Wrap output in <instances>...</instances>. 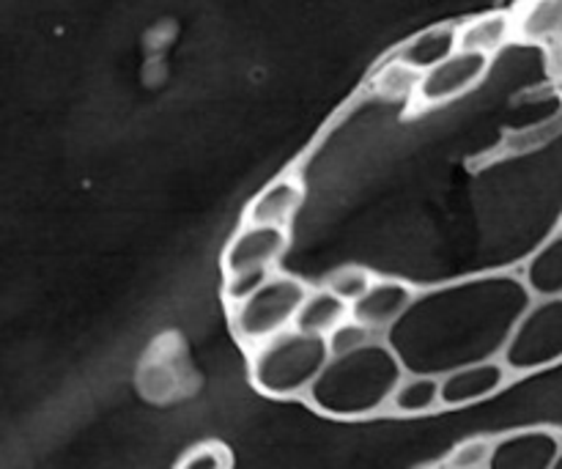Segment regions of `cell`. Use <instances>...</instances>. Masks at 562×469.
<instances>
[{
  "instance_id": "obj_11",
  "label": "cell",
  "mask_w": 562,
  "mask_h": 469,
  "mask_svg": "<svg viewBox=\"0 0 562 469\" xmlns=\"http://www.w3.org/2000/svg\"><path fill=\"white\" fill-rule=\"evenodd\" d=\"M302 203H305V185L300 176H280L252 198L245 212V223L289 228Z\"/></svg>"
},
{
  "instance_id": "obj_18",
  "label": "cell",
  "mask_w": 562,
  "mask_h": 469,
  "mask_svg": "<svg viewBox=\"0 0 562 469\" xmlns=\"http://www.w3.org/2000/svg\"><path fill=\"white\" fill-rule=\"evenodd\" d=\"M373 283H376V278H373L366 267L349 264V267L335 269V272L327 278V286H324V289H329L335 297H340L344 302L355 305L357 300H362V297L371 291Z\"/></svg>"
},
{
  "instance_id": "obj_1",
  "label": "cell",
  "mask_w": 562,
  "mask_h": 469,
  "mask_svg": "<svg viewBox=\"0 0 562 469\" xmlns=\"http://www.w3.org/2000/svg\"><path fill=\"white\" fill-rule=\"evenodd\" d=\"M536 302L521 272H486L417 291L384 340L406 373L448 377L459 368L503 360L505 346Z\"/></svg>"
},
{
  "instance_id": "obj_12",
  "label": "cell",
  "mask_w": 562,
  "mask_h": 469,
  "mask_svg": "<svg viewBox=\"0 0 562 469\" xmlns=\"http://www.w3.org/2000/svg\"><path fill=\"white\" fill-rule=\"evenodd\" d=\"M453 53H459V27L437 25L412 36L406 44H401V49L395 53V60L423 75V71L434 69L442 60H448Z\"/></svg>"
},
{
  "instance_id": "obj_15",
  "label": "cell",
  "mask_w": 562,
  "mask_h": 469,
  "mask_svg": "<svg viewBox=\"0 0 562 469\" xmlns=\"http://www.w3.org/2000/svg\"><path fill=\"white\" fill-rule=\"evenodd\" d=\"M351 316V305L344 302L340 297H335L329 289H318L307 294V300L302 302L300 313H296L294 327L302 333L313 335H329L335 327L346 322Z\"/></svg>"
},
{
  "instance_id": "obj_6",
  "label": "cell",
  "mask_w": 562,
  "mask_h": 469,
  "mask_svg": "<svg viewBox=\"0 0 562 469\" xmlns=\"http://www.w3.org/2000/svg\"><path fill=\"white\" fill-rule=\"evenodd\" d=\"M488 69H492V55L459 49V53H453L439 66L423 71L420 86H417V99L426 108L453 102V99L464 97L472 88L481 86Z\"/></svg>"
},
{
  "instance_id": "obj_4",
  "label": "cell",
  "mask_w": 562,
  "mask_h": 469,
  "mask_svg": "<svg viewBox=\"0 0 562 469\" xmlns=\"http://www.w3.org/2000/svg\"><path fill=\"white\" fill-rule=\"evenodd\" d=\"M311 289L294 275L272 272V278L245 302L231 308V330L245 346L267 344L274 335L294 327L296 313L307 300Z\"/></svg>"
},
{
  "instance_id": "obj_5",
  "label": "cell",
  "mask_w": 562,
  "mask_h": 469,
  "mask_svg": "<svg viewBox=\"0 0 562 469\" xmlns=\"http://www.w3.org/2000/svg\"><path fill=\"white\" fill-rule=\"evenodd\" d=\"M503 362L510 373H538L562 362V297L536 300L516 324Z\"/></svg>"
},
{
  "instance_id": "obj_26",
  "label": "cell",
  "mask_w": 562,
  "mask_h": 469,
  "mask_svg": "<svg viewBox=\"0 0 562 469\" xmlns=\"http://www.w3.org/2000/svg\"><path fill=\"white\" fill-rule=\"evenodd\" d=\"M448 469H450V467H448Z\"/></svg>"
},
{
  "instance_id": "obj_20",
  "label": "cell",
  "mask_w": 562,
  "mask_h": 469,
  "mask_svg": "<svg viewBox=\"0 0 562 469\" xmlns=\"http://www.w3.org/2000/svg\"><path fill=\"white\" fill-rule=\"evenodd\" d=\"M274 269H250V272H236V275H225V286H223V297L228 302V308L239 305L245 302L247 297L256 294L269 278H272Z\"/></svg>"
},
{
  "instance_id": "obj_24",
  "label": "cell",
  "mask_w": 562,
  "mask_h": 469,
  "mask_svg": "<svg viewBox=\"0 0 562 469\" xmlns=\"http://www.w3.org/2000/svg\"><path fill=\"white\" fill-rule=\"evenodd\" d=\"M552 469H562V454H560V459H558V465H554Z\"/></svg>"
},
{
  "instance_id": "obj_7",
  "label": "cell",
  "mask_w": 562,
  "mask_h": 469,
  "mask_svg": "<svg viewBox=\"0 0 562 469\" xmlns=\"http://www.w3.org/2000/svg\"><path fill=\"white\" fill-rule=\"evenodd\" d=\"M289 228L245 223V228L236 231L234 239L225 247L223 275L250 272V269H274L280 258L289 253Z\"/></svg>"
},
{
  "instance_id": "obj_13",
  "label": "cell",
  "mask_w": 562,
  "mask_h": 469,
  "mask_svg": "<svg viewBox=\"0 0 562 469\" xmlns=\"http://www.w3.org/2000/svg\"><path fill=\"white\" fill-rule=\"evenodd\" d=\"M521 278L536 300L562 297V228L554 231L521 267Z\"/></svg>"
},
{
  "instance_id": "obj_16",
  "label": "cell",
  "mask_w": 562,
  "mask_h": 469,
  "mask_svg": "<svg viewBox=\"0 0 562 469\" xmlns=\"http://www.w3.org/2000/svg\"><path fill=\"white\" fill-rule=\"evenodd\" d=\"M439 406H442V379L406 373L404 382L395 390L390 410H393L395 415L415 417L428 415V412L439 410Z\"/></svg>"
},
{
  "instance_id": "obj_14",
  "label": "cell",
  "mask_w": 562,
  "mask_h": 469,
  "mask_svg": "<svg viewBox=\"0 0 562 469\" xmlns=\"http://www.w3.org/2000/svg\"><path fill=\"white\" fill-rule=\"evenodd\" d=\"M516 33V16L505 14V11H494V14H483L470 20L467 25L459 27V49H470V53L494 55L510 42Z\"/></svg>"
},
{
  "instance_id": "obj_8",
  "label": "cell",
  "mask_w": 562,
  "mask_h": 469,
  "mask_svg": "<svg viewBox=\"0 0 562 469\" xmlns=\"http://www.w3.org/2000/svg\"><path fill=\"white\" fill-rule=\"evenodd\" d=\"M562 454V443L547 428H527L497 439L486 469H552Z\"/></svg>"
},
{
  "instance_id": "obj_3",
  "label": "cell",
  "mask_w": 562,
  "mask_h": 469,
  "mask_svg": "<svg viewBox=\"0 0 562 469\" xmlns=\"http://www.w3.org/2000/svg\"><path fill=\"white\" fill-rule=\"evenodd\" d=\"M329 357L333 351H329L327 335L302 333V330L291 327L252 349V388L267 399L285 401L302 399V395L307 399Z\"/></svg>"
},
{
  "instance_id": "obj_25",
  "label": "cell",
  "mask_w": 562,
  "mask_h": 469,
  "mask_svg": "<svg viewBox=\"0 0 562 469\" xmlns=\"http://www.w3.org/2000/svg\"><path fill=\"white\" fill-rule=\"evenodd\" d=\"M560 38H562V36H560Z\"/></svg>"
},
{
  "instance_id": "obj_9",
  "label": "cell",
  "mask_w": 562,
  "mask_h": 469,
  "mask_svg": "<svg viewBox=\"0 0 562 469\" xmlns=\"http://www.w3.org/2000/svg\"><path fill=\"white\" fill-rule=\"evenodd\" d=\"M508 377L510 371L503 360H486L459 368V371L442 377V406L445 410H459V406L492 399L508 384Z\"/></svg>"
},
{
  "instance_id": "obj_10",
  "label": "cell",
  "mask_w": 562,
  "mask_h": 469,
  "mask_svg": "<svg viewBox=\"0 0 562 469\" xmlns=\"http://www.w3.org/2000/svg\"><path fill=\"white\" fill-rule=\"evenodd\" d=\"M415 294L417 291L412 286H406L404 280H376L371 286V291L351 305V319L371 327L373 333L387 335V330L412 305Z\"/></svg>"
},
{
  "instance_id": "obj_23",
  "label": "cell",
  "mask_w": 562,
  "mask_h": 469,
  "mask_svg": "<svg viewBox=\"0 0 562 469\" xmlns=\"http://www.w3.org/2000/svg\"><path fill=\"white\" fill-rule=\"evenodd\" d=\"M420 71L409 69V66L398 64L395 60L390 69L382 71V77H379V88H382L387 97H404V93H417V86H420Z\"/></svg>"
},
{
  "instance_id": "obj_21",
  "label": "cell",
  "mask_w": 562,
  "mask_h": 469,
  "mask_svg": "<svg viewBox=\"0 0 562 469\" xmlns=\"http://www.w3.org/2000/svg\"><path fill=\"white\" fill-rule=\"evenodd\" d=\"M373 335L376 333H373L371 327L355 322V319H346L340 327H335L333 333L327 335L329 351H333V355H349V351H357V349H362V346L373 344V340H376Z\"/></svg>"
},
{
  "instance_id": "obj_2",
  "label": "cell",
  "mask_w": 562,
  "mask_h": 469,
  "mask_svg": "<svg viewBox=\"0 0 562 469\" xmlns=\"http://www.w3.org/2000/svg\"><path fill=\"white\" fill-rule=\"evenodd\" d=\"M406 368L387 340H373L349 355H333L316 384L307 393V404L335 421H362L393 404Z\"/></svg>"
},
{
  "instance_id": "obj_17",
  "label": "cell",
  "mask_w": 562,
  "mask_h": 469,
  "mask_svg": "<svg viewBox=\"0 0 562 469\" xmlns=\"http://www.w3.org/2000/svg\"><path fill=\"white\" fill-rule=\"evenodd\" d=\"M516 33L525 42L543 44L562 36V0H530L516 16Z\"/></svg>"
},
{
  "instance_id": "obj_19",
  "label": "cell",
  "mask_w": 562,
  "mask_h": 469,
  "mask_svg": "<svg viewBox=\"0 0 562 469\" xmlns=\"http://www.w3.org/2000/svg\"><path fill=\"white\" fill-rule=\"evenodd\" d=\"M173 469H234V454L225 443L209 439V443L192 445Z\"/></svg>"
},
{
  "instance_id": "obj_22",
  "label": "cell",
  "mask_w": 562,
  "mask_h": 469,
  "mask_svg": "<svg viewBox=\"0 0 562 469\" xmlns=\"http://www.w3.org/2000/svg\"><path fill=\"white\" fill-rule=\"evenodd\" d=\"M494 443L492 439H467V443L456 445L453 454L448 456L450 469H486L492 459Z\"/></svg>"
}]
</instances>
